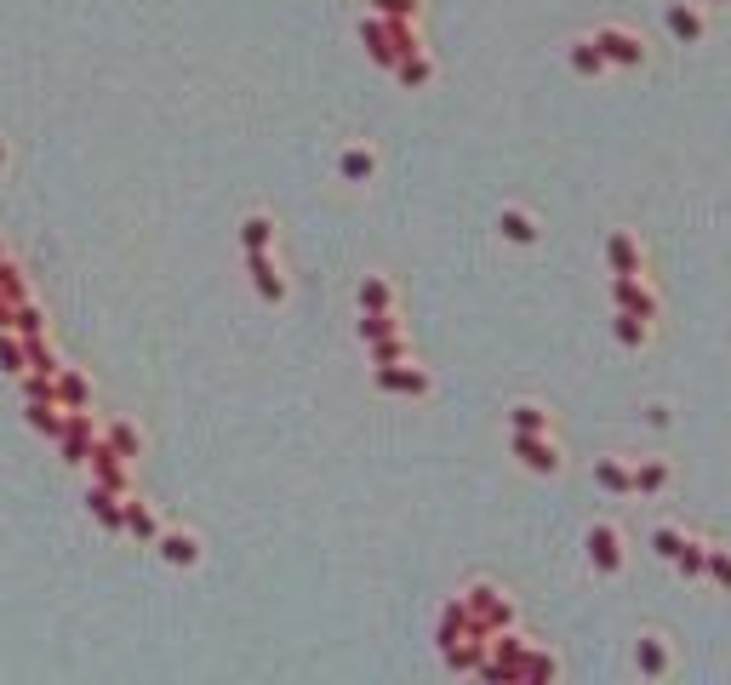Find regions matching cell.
<instances>
[{
  "mask_svg": "<svg viewBox=\"0 0 731 685\" xmlns=\"http://www.w3.org/2000/svg\"><path fill=\"white\" fill-rule=\"evenodd\" d=\"M594 46H601L606 63H623V68H640V63H646V41H640L635 29L606 23V29H594Z\"/></svg>",
  "mask_w": 731,
  "mask_h": 685,
  "instance_id": "obj_1",
  "label": "cell"
},
{
  "mask_svg": "<svg viewBox=\"0 0 731 685\" xmlns=\"http://www.w3.org/2000/svg\"><path fill=\"white\" fill-rule=\"evenodd\" d=\"M612 297H617V308H628V315L657 320V292L640 281V274H612Z\"/></svg>",
  "mask_w": 731,
  "mask_h": 685,
  "instance_id": "obj_2",
  "label": "cell"
},
{
  "mask_svg": "<svg viewBox=\"0 0 731 685\" xmlns=\"http://www.w3.org/2000/svg\"><path fill=\"white\" fill-rule=\"evenodd\" d=\"M589 566L594 571H623V531L617 526H589Z\"/></svg>",
  "mask_w": 731,
  "mask_h": 685,
  "instance_id": "obj_3",
  "label": "cell"
},
{
  "mask_svg": "<svg viewBox=\"0 0 731 685\" xmlns=\"http://www.w3.org/2000/svg\"><path fill=\"white\" fill-rule=\"evenodd\" d=\"M663 23H669V34L680 46H697L709 34V23H703V12L691 7V0H669V12H663Z\"/></svg>",
  "mask_w": 731,
  "mask_h": 685,
  "instance_id": "obj_4",
  "label": "cell"
},
{
  "mask_svg": "<svg viewBox=\"0 0 731 685\" xmlns=\"http://www.w3.org/2000/svg\"><path fill=\"white\" fill-rule=\"evenodd\" d=\"M515 457H520L526 468H538V474H554L560 463H566V457H560L543 434H515Z\"/></svg>",
  "mask_w": 731,
  "mask_h": 685,
  "instance_id": "obj_5",
  "label": "cell"
},
{
  "mask_svg": "<svg viewBox=\"0 0 731 685\" xmlns=\"http://www.w3.org/2000/svg\"><path fill=\"white\" fill-rule=\"evenodd\" d=\"M378 389H394V394H428V371H417V366H383L378 371Z\"/></svg>",
  "mask_w": 731,
  "mask_h": 685,
  "instance_id": "obj_6",
  "label": "cell"
},
{
  "mask_svg": "<svg viewBox=\"0 0 731 685\" xmlns=\"http://www.w3.org/2000/svg\"><path fill=\"white\" fill-rule=\"evenodd\" d=\"M606 257H612V274H640V246L628 229H612L606 234Z\"/></svg>",
  "mask_w": 731,
  "mask_h": 685,
  "instance_id": "obj_7",
  "label": "cell"
},
{
  "mask_svg": "<svg viewBox=\"0 0 731 685\" xmlns=\"http://www.w3.org/2000/svg\"><path fill=\"white\" fill-rule=\"evenodd\" d=\"M635 663H640V674H651V679H663V674L675 668V657H669V645H663V634H640Z\"/></svg>",
  "mask_w": 731,
  "mask_h": 685,
  "instance_id": "obj_8",
  "label": "cell"
},
{
  "mask_svg": "<svg viewBox=\"0 0 731 685\" xmlns=\"http://www.w3.org/2000/svg\"><path fill=\"white\" fill-rule=\"evenodd\" d=\"M594 479H601L606 492H617V497H635V468H628L623 457H601L594 463Z\"/></svg>",
  "mask_w": 731,
  "mask_h": 685,
  "instance_id": "obj_9",
  "label": "cell"
},
{
  "mask_svg": "<svg viewBox=\"0 0 731 685\" xmlns=\"http://www.w3.org/2000/svg\"><path fill=\"white\" fill-rule=\"evenodd\" d=\"M675 571H680L686 582H697V577H709V542H697V537H686V542H680V555H675Z\"/></svg>",
  "mask_w": 731,
  "mask_h": 685,
  "instance_id": "obj_10",
  "label": "cell"
},
{
  "mask_svg": "<svg viewBox=\"0 0 731 685\" xmlns=\"http://www.w3.org/2000/svg\"><path fill=\"white\" fill-rule=\"evenodd\" d=\"M612 331H617V342H623V349H640V342H651V320H640V315H628V308H617V320H612Z\"/></svg>",
  "mask_w": 731,
  "mask_h": 685,
  "instance_id": "obj_11",
  "label": "cell"
},
{
  "mask_svg": "<svg viewBox=\"0 0 731 685\" xmlns=\"http://www.w3.org/2000/svg\"><path fill=\"white\" fill-rule=\"evenodd\" d=\"M160 555L172 560V566H194V560H201V542H194L189 531H166L160 537Z\"/></svg>",
  "mask_w": 731,
  "mask_h": 685,
  "instance_id": "obj_12",
  "label": "cell"
},
{
  "mask_svg": "<svg viewBox=\"0 0 731 685\" xmlns=\"http://www.w3.org/2000/svg\"><path fill=\"white\" fill-rule=\"evenodd\" d=\"M663 486H669V463H663V457H646V463L635 468V497H657Z\"/></svg>",
  "mask_w": 731,
  "mask_h": 685,
  "instance_id": "obj_13",
  "label": "cell"
},
{
  "mask_svg": "<svg viewBox=\"0 0 731 685\" xmlns=\"http://www.w3.org/2000/svg\"><path fill=\"white\" fill-rule=\"evenodd\" d=\"M572 68H578V75H606V57H601V46H594V34H589V41H572Z\"/></svg>",
  "mask_w": 731,
  "mask_h": 685,
  "instance_id": "obj_14",
  "label": "cell"
},
{
  "mask_svg": "<svg viewBox=\"0 0 731 685\" xmlns=\"http://www.w3.org/2000/svg\"><path fill=\"white\" fill-rule=\"evenodd\" d=\"M252 274H257V292L269 297V303H280L286 297V286H280V274H275V263L263 257V252H252Z\"/></svg>",
  "mask_w": 731,
  "mask_h": 685,
  "instance_id": "obj_15",
  "label": "cell"
},
{
  "mask_svg": "<svg viewBox=\"0 0 731 685\" xmlns=\"http://www.w3.org/2000/svg\"><path fill=\"white\" fill-rule=\"evenodd\" d=\"M497 229H504L509 240H520V246H531V240H538V218H526V212H515V205H509V212H504V218H497Z\"/></svg>",
  "mask_w": 731,
  "mask_h": 685,
  "instance_id": "obj_16",
  "label": "cell"
},
{
  "mask_svg": "<svg viewBox=\"0 0 731 685\" xmlns=\"http://www.w3.org/2000/svg\"><path fill=\"white\" fill-rule=\"evenodd\" d=\"M509 423H515V434H543V429H549L543 405H531V400H520V405L509 411Z\"/></svg>",
  "mask_w": 731,
  "mask_h": 685,
  "instance_id": "obj_17",
  "label": "cell"
},
{
  "mask_svg": "<svg viewBox=\"0 0 731 685\" xmlns=\"http://www.w3.org/2000/svg\"><path fill=\"white\" fill-rule=\"evenodd\" d=\"M680 542H686V531H680V526H657V531H651V555L675 566V555H680Z\"/></svg>",
  "mask_w": 731,
  "mask_h": 685,
  "instance_id": "obj_18",
  "label": "cell"
},
{
  "mask_svg": "<svg viewBox=\"0 0 731 685\" xmlns=\"http://www.w3.org/2000/svg\"><path fill=\"white\" fill-rule=\"evenodd\" d=\"M360 303H366V315H383V308H389V281L366 274V281H360Z\"/></svg>",
  "mask_w": 731,
  "mask_h": 685,
  "instance_id": "obj_19",
  "label": "cell"
},
{
  "mask_svg": "<svg viewBox=\"0 0 731 685\" xmlns=\"http://www.w3.org/2000/svg\"><path fill=\"white\" fill-rule=\"evenodd\" d=\"M241 240H246V252H269V240H275V223L257 212V218H246V234H241Z\"/></svg>",
  "mask_w": 731,
  "mask_h": 685,
  "instance_id": "obj_20",
  "label": "cell"
},
{
  "mask_svg": "<svg viewBox=\"0 0 731 685\" xmlns=\"http://www.w3.org/2000/svg\"><path fill=\"white\" fill-rule=\"evenodd\" d=\"M372 171H378V160H372V155H366V149H349V155H343V178H349V183H360V178H372Z\"/></svg>",
  "mask_w": 731,
  "mask_h": 685,
  "instance_id": "obj_21",
  "label": "cell"
},
{
  "mask_svg": "<svg viewBox=\"0 0 731 685\" xmlns=\"http://www.w3.org/2000/svg\"><path fill=\"white\" fill-rule=\"evenodd\" d=\"M709 577H714V589L731 594V548H709Z\"/></svg>",
  "mask_w": 731,
  "mask_h": 685,
  "instance_id": "obj_22",
  "label": "cell"
},
{
  "mask_svg": "<svg viewBox=\"0 0 731 685\" xmlns=\"http://www.w3.org/2000/svg\"><path fill=\"white\" fill-rule=\"evenodd\" d=\"M428 75H435V68H428V57H417V52H406V63H401V81H406V86H423Z\"/></svg>",
  "mask_w": 731,
  "mask_h": 685,
  "instance_id": "obj_23",
  "label": "cell"
},
{
  "mask_svg": "<svg viewBox=\"0 0 731 685\" xmlns=\"http://www.w3.org/2000/svg\"><path fill=\"white\" fill-rule=\"evenodd\" d=\"M378 18H417V0H372Z\"/></svg>",
  "mask_w": 731,
  "mask_h": 685,
  "instance_id": "obj_24",
  "label": "cell"
},
{
  "mask_svg": "<svg viewBox=\"0 0 731 685\" xmlns=\"http://www.w3.org/2000/svg\"><path fill=\"white\" fill-rule=\"evenodd\" d=\"M126 520H131V531H138V537H155V514H149V508H138V503H131V514H126Z\"/></svg>",
  "mask_w": 731,
  "mask_h": 685,
  "instance_id": "obj_25",
  "label": "cell"
},
{
  "mask_svg": "<svg viewBox=\"0 0 731 685\" xmlns=\"http://www.w3.org/2000/svg\"><path fill=\"white\" fill-rule=\"evenodd\" d=\"M720 7H731V0H720Z\"/></svg>",
  "mask_w": 731,
  "mask_h": 685,
  "instance_id": "obj_26",
  "label": "cell"
}]
</instances>
